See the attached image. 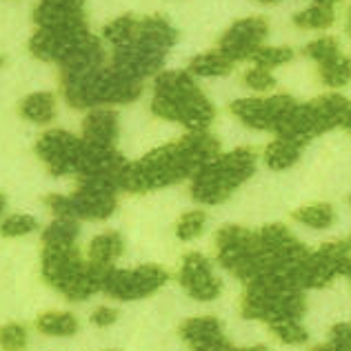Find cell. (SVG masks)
Returning <instances> with one entry per match:
<instances>
[{"mask_svg": "<svg viewBox=\"0 0 351 351\" xmlns=\"http://www.w3.org/2000/svg\"><path fill=\"white\" fill-rule=\"evenodd\" d=\"M220 156V143L211 134H187L176 143L162 145L145 156V158L129 162L120 189L129 193H145L152 189L167 187L184 178H193L205 165Z\"/></svg>", "mask_w": 351, "mask_h": 351, "instance_id": "6da1fadb", "label": "cell"}, {"mask_svg": "<svg viewBox=\"0 0 351 351\" xmlns=\"http://www.w3.org/2000/svg\"><path fill=\"white\" fill-rule=\"evenodd\" d=\"M152 112L189 129V134L207 132L216 116L214 105L191 80L189 71H162L154 82Z\"/></svg>", "mask_w": 351, "mask_h": 351, "instance_id": "7a4b0ae2", "label": "cell"}, {"mask_svg": "<svg viewBox=\"0 0 351 351\" xmlns=\"http://www.w3.org/2000/svg\"><path fill=\"white\" fill-rule=\"evenodd\" d=\"M62 96L73 109H91L103 105H129L143 94V82L129 80L109 64L85 71L60 73Z\"/></svg>", "mask_w": 351, "mask_h": 351, "instance_id": "3957f363", "label": "cell"}, {"mask_svg": "<svg viewBox=\"0 0 351 351\" xmlns=\"http://www.w3.org/2000/svg\"><path fill=\"white\" fill-rule=\"evenodd\" d=\"M103 276L105 271L89 265L76 245H43V278L67 300L78 302L103 291Z\"/></svg>", "mask_w": 351, "mask_h": 351, "instance_id": "277c9868", "label": "cell"}, {"mask_svg": "<svg viewBox=\"0 0 351 351\" xmlns=\"http://www.w3.org/2000/svg\"><path fill=\"white\" fill-rule=\"evenodd\" d=\"M123 173H100V176H85L78 180V189L71 196H60V193H49L45 198L56 218L69 220H105L114 214L118 205V191Z\"/></svg>", "mask_w": 351, "mask_h": 351, "instance_id": "5b68a950", "label": "cell"}, {"mask_svg": "<svg viewBox=\"0 0 351 351\" xmlns=\"http://www.w3.org/2000/svg\"><path fill=\"white\" fill-rule=\"evenodd\" d=\"M258 156L249 147H240L218 156L191 178V198L200 205H218L245 184L256 171Z\"/></svg>", "mask_w": 351, "mask_h": 351, "instance_id": "8992f818", "label": "cell"}, {"mask_svg": "<svg viewBox=\"0 0 351 351\" xmlns=\"http://www.w3.org/2000/svg\"><path fill=\"white\" fill-rule=\"evenodd\" d=\"M216 258L225 269L245 285L267 271L256 232L240 225H225L216 236Z\"/></svg>", "mask_w": 351, "mask_h": 351, "instance_id": "52a82bcc", "label": "cell"}, {"mask_svg": "<svg viewBox=\"0 0 351 351\" xmlns=\"http://www.w3.org/2000/svg\"><path fill=\"white\" fill-rule=\"evenodd\" d=\"M169 274L158 265H141L136 269H107L103 276V291L116 300H141L156 293Z\"/></svg>", "mask_w": 351, "mask_h": 351, "instance_id": "ba28073f", "label": "cell"}, {"mask_svg": "<svg viewBox=\"0 0 351 351\" xmlns=\"http://www.w3.org/2000/svg\"><path fill=\"white\" fill-rule=\"evenodd\" d=\"M295 100L289 94H278L269 98H240L229 105L232 112L240 123L258 129V132H274L278 134L285 120L295 109Z\"/></svg>", "mask_w": 351, "mask_h": 351, "instance_id": "9c48e42d", "label": "cell"}, {"mask_svg": "<svg viewBox=\"0 0 351 351\" xmlns=\"http://www.w3.org/2000/svg\"><path fill=\"white\" fill-rule=\"evenodd\" d=\"M82 152H85V141L62 132V129H51L36 143V154L40 156L51 176L78 173Z\"/></svg>", "mask_w": 351, "mask_h": 351, "instance_id": "30bf717a", "label": "cell"}, {"mask_svg": "<svg viewBox=\"0 0 351 351\" xmlns=\"http://www.w3.org/2000/svg\"><path fill=\"white\" fill-rule=\"evenodd\" d=\"M269 32V23L263 16H249L236 21L225 36L218 43V49L227 60L240 62V60H252L254 53L265 47L263 40L267 38Z\"/></svg>", "mask_w": 351, "mask_h": 351, "instance_id": "8fae6325", "label": "cell"}, {"mask_svg": "<svg viewBox=\"0 0 351 351\" xmlns=\"http://www.w3.org/2000/svg\"><path fill=\"white\" fill-rule=\"evenodd\" d=\"M165 56H167V49H162L158 45H154L138 36L134 43L114 49L112 67L120 76L143 82V78L152 76V73H156L162 67Z\"/></svg>", "mask_w": 351, "mask_h": 351, "instance_id": "7c38bea8", "label": "cell"}, {"mask_svg": "<svg viewBox=\"0 0 351 351\" xmlns=\"http://www.w3.org/2000/svg\"><path fill=\"white\" fill-rule=\"evenodd\" d=\"M87 23L58 27V29H38L29 40V51L40 60L62 64L87 40Z\"/></svg>", "mask_w": 351, "mask_h": 351, "instance_id": "4fadbf2b", "label": "cell"}, {"mask_svg": "<svg viewBox=\"0 0 351 351\" xmlns=\"http://www.w3.org/2000/svg\"><path fill=\"white\" fill-rule=\"evenodd\" d=\"M178 282L191 298L202 300V302L216 300L220 291H223V282L211 271V265L207 258L198 252L184 254L180 269H178Z\"/></svg>", "mask_w": 351, "mask_h": 351, "instance_id": "5bb4252c", "label": "cell"}, {"mask_svg": "<svg viewBox=\"0 0 351 351\" xmlns=\"http://www.w3.org/2000/svg\"><path fill=\"white\" fill-rule=\"evenodd\" d=\"M178 334L191 347V351H218L229 345L227 338L223 336V327L214 316H198L184 320Z\"/></svg>", "mask_w": 351, "mask_h": 351, "instance_id": "9a60e30c", "label": "cell"}, {"mask_svg": "<svg viewBox=\"0 0 351 351\" xmlns=\"http://www.w3.org/2000/svg\"><path fill=\"white\" fill-rule=\"evenodd\" d=\"M34 23L38 29H58V27L87 23L85 7L80 3H58V0L40 3L34 9Z\"/></svg>", "mask_w": 351, "mask_h": 351, "instance_id": "2e32d148", "label": "cell"}, {"mask_svg": "<svg viewBox=\"0 0 351 351\" xmlns=\"http://www.w3.org/2000/svg\"><path fill=\"white\" fill-rule=\"evenodd\" d=\"M118 136V116L112 109H94L82 120V141L94 147L114 149Z\"/></svg>", "mask_w": 351, "mask_h": 351, "instance_id": "e0dca14e", "label": "cell"}, {"mask_svg": "<svg viewBox=\"0 0 351 351\" xmlns=\"http://www.w3.org/2000/svg\"><path fill=\"white\" fill-rule=\"evenodd\" d=\"M307 147V143L300 138L291 136H276L274 141L265 147V162L271 169H289L291 165L298 162L302 149Z\"/></svg>", "mask_w": 351, "mask_h": 351, "instance_id": "ac0fdd59", "label": "cell"}, {"mask_svg": "<svg viewBox=\"0 0 351 351\" xmlns=\"http://www.w3.org/2000/svg\"><path fill=\"white\" fill-rule=\"evenodd\" d=\"M120 256H123V238H120L118 232H105L91 240L87 261L89 265H94L96 269L107 271V269H112Z\"/></svg>", "mask_w": 351, "mask_h": 351, "instance_id": "d6986e66", "label": "cell"}, {"mask_svg": "<svg viewBox=\"0 0 351 351\" xmlns=\"http://www.w3.org/2000/svg\"><path fill=\"white\" fill-rule=\"evenodd\" d=\"M18 114L36 125L51 123L53 116H56V98H53L51 91H36V94H29L21 100Z\"/></svg>", "mask_w": 351, "mask_h": 351, "instance_id": "ffe728a7", "label": "cell"}, {"mask_svg": "<svg viewBox=\"0 0 351 351\" xmlns=\"http://www.w3.org/2000/svg\"><path fill=\"white\" fill-rule=\"evenodd\" d=\"M138 36L154 43V45H158V47H162V49H169L176 43V38H178L173 25L160 14H152L147 18H141V34Z\"/></svg>", "mask_w": 351, "mask_h": 351, "instance_id": "44dd1931", "label": "cell"}, {"mask_svg": "<svg viewBox=\"0 0 351 351\" xmlns=\"http://www.w3.org/2000/svg\"><path fill=\"white\" fill-rule=\"evenodd\" d=\"M336 21V5L334 3H316L309 5L302 12L293 14V25L300 29H329Z\"/></svg>", "mask_w": 351, "mask_h": 351, "instance_id": "7402d4cb", "label": "cell"}, {"mask_svg": "<svg viewBox=\"0 0 351 351\" xmlns=\"http://www.w3.org/2000/svg\"><path fill=\"white\" fill-rule=\"evenodd\" d=\"M138 34H141V18H136L134 14H125V16L114 18L109 25H105L103 38L107 43H112L116 49V47H125V45L134 43L138 38Z\"/></svg>", "mask_w": 351, "mask_h": 351, "instance_id": "603a6c76", "label": "cell"}, {"mask_svg": "<svg viewBox=\"0 0 351 351\" xmlns=\"http://www.w3.org/2000/svg\"><path fill=\"white\" fill-rule=\"evenodd\" d=\"M36 329L45 336H73L78 331V320L67 311H45L36 320Z\"/></svg>", "mask_w": 351, "mask_h": 351, "instance_id": "cb8c5ba5", "label": "cell"}, {"mask_svg": "<svg viewBox=\"0 0 351 351\" xmlns=\"http://www.w3.org/2000/svg\"><path fill=\"white\" fill-rule=\"evenodd\" d=\"M234 69V62L227 60L220 51H207V53H200V56L191 58L187 71L193 73V76H227L229 71Z\"/></svg>", "mask_w": 351, "mask_h": 351, "instance_id": "d4e9b609", "label": "cell"}, {"mask_svg": "<svg viewBox=\"0 0 351 351\" xmlns=\"http://www.w3.org/2000/svg\"><path fill=\"white\" fill-rule=\"evenodd\" d=\"M293 220H298V223L311 229H327L334 225L336 214L329 202H313V205H304L300 209H295Z\"/></svg>", "mask_w": 351, "mask_h": 351, "instance_id": "484cf974", "label": "cell"}, {"mask_svg": "<svg viewBox=\"0 0 351 351\" xmlns=\"http://www.w3.org/2000/svg\"><path fill=\"white\" fill-rule=\"evenodd\" d=\"M318 73H320V80L325 82L327 87H331V89L345 87L351 82V58L345 56V53H340V56H336L334 60L320 64Z\"/></svg>", "mask_w": 351, "mask_h": 351, "instance_id": "4316f807", "label": "cell"}, {"mask_svg": "<svg viewBox=\"0 0 351 351\" xmlns=\"http://www.w3.org/2000/svg\"><path fill=\"white\" fill-rule=\"evenodd\" d=\"M76 238H78V225H76V220L56 218V220H53V223L43 232V245H47V247L76 245Z\"/></svg>", "mask_w": 351, "mask_h": 351, "instance_id": "83f0119b", "label": "cell"}, {"mask_svg": "<svg viewBox=\"0 0 351 351\" xmlns=\"http://www.w3.org/2000/svg\"><path fill=\"white\" fill-rule=\"evenodd\" d=\"M340 40L336 36H320V38L311 40L307 47H304V56L311 58L313 62L318 64H325L329 60H334L336 56H340Z\"/></svg>", "mask_w": 351, "mask_h": 351, "instance_id": "f1b7e54d", "label": "cell"}, {"mask_svg": "<svg viewBox=\"0 0 351 351\" xmlns=\"http://www.w3.org/2000/svg\"><path fill=\"white\" fill-rule=\"evenodd\" d=\"M207 223V211L202 209H191V211H184V214L178 218L176 223V236L180 240H193L202 234Z\"/></svg>", "mask_w": 351, "mask_h": 351, "instance_id": "f546056e", "label": "cell"}, {"mask_svg": "<svg viewBox=\"0 0 351 351\" xmlns=\"http://www.w3.org/2000/svg\"><path fill=\"white\" fill-rule=\"evenodd\" d=\"M269 329L285 345H302V343H307V338H309L307 329L300 325V320H293V318L274 322V325H269Z\"/></svg>", "mask_w": 351, "mask_h": 351, "instance_id": "4dcf8cb0", "label": "cell"}, {"mask_svg": "<svg viewBox=\"0 0 351 351\" xmlns=\"http://www.w3.org/2000/svg\"><path fill=\"white\" fill-rule=\"evenodd\" d=\"M293 60V49L291 47H261L256 53L252 62L256 67H263V69H274V67H280V64H287Z\"/></svg>", "mask_w": 351, "mask_h": 351, "instance_id": "1f68e13d", "label": "cell"}, {"mask_svg": "<svg viewBox=\"0 0 351 351\" xmlns=\"http://www.w3.org/2000/svg\"><path fill=\"white\" fill-rule=\"evenodd\" d=\"M27 340H29V334H27V327L21 325V322H9V325L3 327V334H0V343H3L5 351H21L27 347Z\"/></svg>", "mask_w": 351, "mask_h": 351, "instance_id": "d6a6232c", "label": "cell"}, {"mask_svg": "<svg viewBox=\"0 0 351 351\" xmlns=\"http://www.w3.org/2000/svg\"><path fill=\"white\" fill-rule=\"evenodd\" d=\"M36 229V218L27 216V214H14L5 218L3 223V236L5 238H18V236H27Z\"/></svg>", "mask_w": 351, "mask_h": 351, "instance_id": "836d02e7", "label": "cell"}, {"mask_svg": "<svg viewBox=\"0 0 351 351\" xmlns=\"http://www.w3.org/2000/svg\"><path fill=\"white\" fill-rule=\"evenodd\" d=\"M245 85L249 89L254 91H261V94H265V91H269L276 87V78L274 73L269 69H263V67H252L247 73H245Z\"/></svg>", "mask_w": 351, "mask_h": 351, "instance_id": "e575fe53", "label": "cell"}, {"mask_svg": "<svg viewBox=\"0 0 351 351\" xmlns=\"http://www.w3.org/2000/svg\"><path fill=\"white\" fill-rule=\"evenodd\" d=\"M329 343L340 351H351V322H338L331 327Z\"/></svg>", "mask_w": 351, "mask_h": 351, "instance_id": "d590c367", "label": "cell"}, {"mask_svg": "<svg viewBox=\"0 0 351 351\" xmlns=\"http://www.w3.org/2000/svg\"><path fill=\"white\" fill-rule=\"evenodd\" d=\"M118 309L114 307H107V304H103V307H96L94 313H91V322H94L96 327L105 329V327H112L114 322L118 320Z\"/></svg>", "mask_w": 351, "mask_h": 351, "instance_id": "8d00e7d4", "label": "cell"}, {"mask_svg": "<svg viewBox=\"0 0 351 351\" xmlns=\"http://www.w3.org/2000/svg\"><path fill=\"white\" fill-rule=\"evenodd\" d=\"M309 351H340V349H336L331 343H325V345H318V347H313V349H309Z\"/></svg>", "mask_w": 351, "mask_h": 351, "instance_id": "74e56055", "label": "cell"}, {"mask_svg": "<svg viewBox=\"0 0 351 351\" xmlns=\"http://www.w3.org/2000/svg\"><path fill=\"white\" fill-rule=\"evenodd\" d=\"M343 127H345L347 132L351 134V107H349V112H347V116H345V123H343Z\"/></svg>", "mask_w": 351, "mask_h": 351, "instance_id": "f35d334b", "label": "cell"}, {"mask_svg": "<svg viewBox=\"0 0 351 351\" xmlns=\"http://www.w3.org/2000/svg\"><path fill=\"white\" fill-rule=\"evenodd\" d=\"M238 351H269V349H265V347H249V349H238Z\"/></svg>", "mask_w": 351, "mask_h": 351, "instance_id": "ab89813d", "label": "cell"}, {"mask_svg": "<svg viewBox=\"0 0 351 351\" xmlns=\"http://www.w3.org/2000/svg\"><path fill=\"white\" fill-rule=\"evenodd\" d=\"M347 32H349V38H351V9H349V16H347Z\"/></svg>", "mask_w": 351, "mask_h": 351, "instance_id": "60d3db41", "label": "cell"}, {"mask_svg": "<svg viewBox=\"0 0 351 351\" xmlns=\"http://www.w3.org/2000/svg\"><path fill=\"white\" fill-rule=\"evenodd\" d=\"M347 243H349V245H351V236H349V238H347Z\"/></svg>", "mask_w": 351, "mask_h": 351, "instance_id": "b9f144b4", "label": "cell"}, {"mask_svg": "<svg viewBox=\"0 0 351 351\" xmlns=\"http://www.w3.org/2000/svg\"><path fill=\"white\" fill-rule=\"evenodd\" d=\"M349 202H351V198H349Z\"/></svg>", "mask_w": 351, "mask_h": 351, "instance_id": "7bdbcfd3", "label": "cell"}]
</instances>
